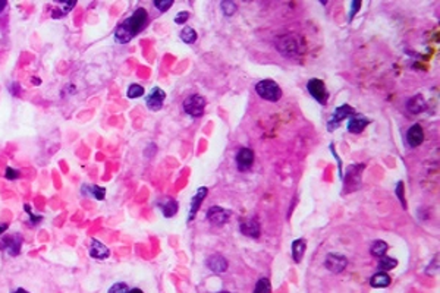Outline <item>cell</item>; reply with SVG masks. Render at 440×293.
<instances>
[{
  "mask_svg": "<svg viewBox=\"0 0 440 293\" xmlns=\"http://www.w3.org/2000/svg\"><path fill=\"white\" fill-rule=\"evenodd\" d=\"M147 19H148V15H147V10L145 9H137L134 12V15L128 19H125L117 28H116V32H115V38L119 41V43H128L129 40H132L147 23Z\"/></svg>",
  "mask_w": 440,
  "mask_h": 293,
  "instance_id": "cell-1",
  "label": "cell"
},
{
  "mask_svg": "<svg viewBox=\"0 0 440 293\" xmlns=\"http://www.w3.org/2000/svg\"><path fill=\"white\" fill-rule=\"evenodd\" d=\"M255 92L258 94V97H261L263 100L267 101H279L282 98V88L278 85V82L272 81V79H263L255 85Z\"/></svg>",
  "mask_w": 440,
  "mask_h": 293,
  "instance_id": "cell-2",
  "label": "cell"
},
{
  "mask_svg": "<svg viewBox=\"0 0 440 293\" xmlns=\"http://www.w3.org/2000/svg\"><path fill=\"white\" fill-rule=\"evenodd\" d=\"M207 101L203 95L200 94H192L184 101V112L189 114L191 117H200L204 114Z\"/></svg>",
  "mask_w": 440,
  "mask_h": 293,
  "instance_id": "cell-3",
  "label": "cell"
},
{
  "mask_svg": "<svg viewBox=\"0 0 440 293\" xmlns=\"http://www.w3.org/2000/svg\"><path fill=\"white\" fill-rule=\"evenodd\" d=\"M276 47L285 56H295L300 50V43L295 35L286 34V35H280L276 40Z\"/></svg>",
  "mask_w": 440,
  "mask_h": 293,
  "instance_id": "cell-4",
  "label": "cell"
},
{
  "mask_svg": "<svg viewBox=\"0 0 440 293\" xmlns=\"http://www.w3.org/2000/svg\"><path fill=\"white\" fill-rule=\"evenodd\" d=\"M307 90L308 92L311 94V97L314 100H317L320 104H326L327 103V98H329V92L326 90V85L322 79H317V78H313L308 81L307 84Z\"/></svg>",
  "mask_w": 440,
  "mask_h": 293,
  "instance_id": "cell-5",
  "label": "cell"
},
{
  "mask_svg": "<svg viewBox=\"0 0 440 293\" xmlns=\"http://www.w3.org/2000/svg\"><path fill=\"white\" fill-rule=\"evenodd\" d=\"M347 266H348V260L344 255H338V254H327L324 261V267L335 274L342 273L347 269Z\"/></svg>",
  "mask_w": 440,
  "mask_h": 293,
  "instance_id": "cell-6",
  "label": "cell"
},
{
  "mask_svg": "<svg viewBox=\"0 0 440 293\" xmlns=\"http://www.w3.org/2000/svg\"><path fill=\"white\" fill-rule=\"evenodd\" d=\"M254 158H255V156H254V151L251 148H247V147L241 148L238 151V154H236L238 170H241V172L250 170L253 167V164H254Z\"/></svg>",
  "mask_w": 440,
  "mask_h": 293,
  "instance_id": "cell-7",
  "label": "cell"
},
{
  "mask_svg": "<svg viewBox=\"0 0 440 293\" xmlns=\"http://www.w3.org/2000/svg\"><path fill=\"white\" fill-rule=\"evenodd\" d=\"M206 217H207V220H208L210 223H213V225H216V226H223V225L228 223V220H229V217H231V213H229L228 210L222 208V207L214 205V207H210V208H208Z\"/></svg>",
  "mask_w": 440,
  "mask_h": 293,
  "instance_id": "cell-8",
  "label": "cell"
},
{
  "mask_svg": "<svg viewBox=\"0 0 440 293\" xmlns=\"http://www.w3.org/2000/svg\"><path fill=\"white\" fill-rule=\"evenodd\" d=\"M354 113H355V110H354L351 106H348V104H344V106L338 107V109L333 112V116H332V119H330V122H329V125H327L329 129H330V131H335V128H336L344 119L352 117Z\"/></svg>",
  "mask_w": 440,
  "mask_h": 293,
  "instance_id": "cell-9",
  "label": "cell"
},
{
  "mask_svg": "<svg viewBox=\"0 0 440 293\" xmlns=\"http://www.w3.org/2000/svg\"><path fill=\"white\" fill-rule=\"evenodd\" d=\"M239 230L242 235L245 236H250V238H260L261 235V227H260V222L253 217V219H248V220H244L241 225H239Z\"/></svg>",
  "mask_w": 440,
  "mask_h": 293,
  "instance_id": "cell-10",
  "label": "cell"
},
{
  "mask_svg": "<svg viewBox=\"0 0 440 293\" xmlns=\"http://www.w3.org/2000/svg\"><path fill=\"white\" fill-rule=\"evenodd\" d=\"M164 98H166V94H164V91H163L162 88L156 87V88H153V90H151L150 95H148V97H147V100H145V103H147V107H148L150 110H153V112H157V110H160V109H162Z\"/></svg>",
  "mask_w": 440,
  "mask_h": 293,
  "instance_id": "cell-11",
  "label": "cell"
},
{
  "mask_svg": "<svg viewBox=\"0 0 440 293\" xmlns=\"http://www.w3.org/2000/svg\"><path fill=\"white\" fill-rule=\"evenodd\" d=\"M407 141L410 147H420L424 141V131L421 128V125L416 123L413 125L408 132H407Z\"/></svg>",
  "mask_w": 440,
  "mask_h": 293,
  "instance_id": "cell-12",
  "label": "cell"
},
{
  "mask_svg": "<svg viewBox=\"0 0 440 293\" xmlns=\"http://www.w3.org/2000/svg\"><path fill=\"white\" fill-rule=\"evenodd\" d=\"M207 194H208V189H207L206 186H203V188H200V189L197 191V194H195L194 198L191 200V210H189L188 222H192V220L195 219V216H197V213H198V210H200V207H201L204 198L207 197Z\"/></svg>",
  "mask_w": 440,
  "mask_h": 293,
  "instance_id": "cell-13",
  "label": "cell"
},
{
  "mask_svg": "<svg viewBox=\"0 0 440 293\" xmlns=\"http://www.w3.org/2000/svg\"><path fill=\"white\" fill-rule=\"evenodd\" d=\"M206 266L213 273H225L228 270V267H229L226 258L222 257V255H211V257H208L207 261H206Z\"/></svg>",
  "mask_w": 440,
  "mask_h": 293,
  "instance_id": "cell-14",
  "label": "cell"
},
{
  "mask_svg": "<svg viewBox=\"0 0 440 293\" xmlns=\"http://www.w3.org/2000/svg\"><path fill=\"white\" fill-rule=\"evenodd\" d=\"M370 125V120L364 116H355L351 117L348 122V131L351 134H361L367 126Z\"/></svg>",
  "mask_w": 440,
  "mask_h": 293,
  "instance_id": "cell-15",
  "label": "cell"
},
{
  "mask_svg": "<svg viewBox=\"0 0 440 293\" xmlns=\"http://www.w3.org/2000/svg\"><path fill=\"white\" fill-rule=\"evenodd\" d=\"M407 107H408V110H410L411 113L418 114V113H421V112L426 109V100L423 98L421 94H417V95H414L411 100H408Z\"/></svg>",
  "mask_w": 440,
  "mask_h": 293,
  "instance_id": "cell-16",
  "label": "cell"
},
{
  "mask_svg": "<svg viewBox=\"0 0 440 293\" xmlns=\"http://www.w3.org/2000/svg\"><path fill=\"white\" fill-rule=\"evenodd\" d=\"M307 249V242L304 239H295L292 242V258L295 263H301Z\"/></svg>",
  "mask_w": 440,
  "mask_h": 293,
  "instance_id": "cell-17",
  "label": "cell"
},
{
  "mask_svg": "<svg viewBox=\"0 0 440 293\" xmlns=\"http://www.w3.org/2000/svg\"><path fill=\"white\" fill-rule=\"evenodd\" d=\"M90 254L93 258H97V260H104L109 257V249L98 241H93L91 244V249H90Z\"/></svg>",
  "mask_w": 440,
  "mask_h": 293,
  "instance_id": "cell-18",
  "label": "cell"
},
{
  "mask_svg": "<svg viewBox=\"0 0 440 293\" xmlns=\"http://www.w3.org/2000/svg\"><path fill=\"white\" fill-rule=\"evenodd\" d=\"M370 285L371 288H376V289H382V288H388L391 285V276L388 273H377L374 274L371 279H370Z\"/></svg>",
  "mask_w": 440,
  "mask_h": 293,
  "instance_id": "cell-19",
  "label": "cell"
},
{
  "mask_svg": "<svg viewBox=\"0 0 440 293\" xmlns=\"http://www.w3.org/2000/svg\"><path fill=\"white\" fill-rule=\"evenodd\" d=\"M178 208H179L178 203H176L175 200H172V198H167V200H166V201L162 204V211H163V216H164V217H167V219L173 217V216L178 213Z\"/></svg>",
  "mask_w": 440,
  "mask_h": 293,
  "instance_id": "cell-20",
  "label": "cell"
},
{
  "mask_svg": "<svg viewBox=\"0 0 440 293\" xmlns=\"http://www.w3.org/2000/svg\"><path fill=\"white\" fill-rule=\"evenodd\" d=\"M396 266H398V261H396L395 258L383 255V257H380V261H379V264H377V269H379L382 273H388L389 270H394Z\"/></svg>",
  "mask_w": 440,
  "mask_h": 293,
  "instance_id": "cell-21",
  "label": "cell"
},
{
  "mask_svg": "<svg viewBox=\"0 0 440 293\" xmlns=\"http://www.w3.org/2000/svg\"><path fill=\"white\" fill-rule=\"evenodd\" d=\"M388 248H389V245L385 241H376V242H373V245L370 248V252H371L373 257L380 258V257H383L386 254Z\"/></svg>",
  "mask_w": 440,
  "mask_h": 293,
  "instance_id": "cell-22",
  "label": "cell"
},
{
  "mask_svg": "<svg viewBox=\"0 0 440 293\" xmlns=\"http://www.w3.org/2000/svg\"><path fill=\"white\" fill-rule=\"evenodd\" d=\"M179 35H181V40L186 44H194L197 41V31L191 26H185Z\"/></svg>",
  "mask_w": 440,
  "mask_h": 293,
  "instance_id": "cell-23",
  "label": "cell"
},
{
  "mask_svg": "<svg viewBox=\"0 0 440 293\" xmlns=\"http://www.w3.org/2000/svg\"><path fill=\"white\" fill-rule=\"evenodd\" d=\"M254 293H272V285H270V280L263 277L257 282L255 285V289H254Z\"/></svg>",
  "mask_w": 440,
  "mask_h": 293,
  "instance_id": "cell-24",
  "label": "cell"
},
{
  "mask_svg": "<svg viewBox=\"0 0 440 293\" xmlns=\"http://www.w3.org/2000/svg\"><path fill=\"white\" fill-rule=\"evenodd\" d=\"M220 7H222L223 15H226V16H232V15H235L236 10H238V6H236L233 1H231V0L222 1V3H220Z\"/></svg>",
  "mask_w": 440,
  "mask_h": 293,
  "instance_id": "cell-25",
  "label": "cell"
},
{
  "mask_svg": "<svg viewBox=\"0 0 440 293\" xmlns=\"http://www.w3.org/2000/svg\"><path fill=\"white\" fill-rule=\"evenodd\" d=\"M144 94V88L141 85H137V84H132L129 88H128V97L129 98H138Z\"/></svg>",
  "mask_w": 440,
  "mask_h": 293,
  "instance_id": "cell-26",
  "label": "cell"
},
{
  "mask_svg": "<svg viewBox=\"0 0 440 293\" xmlns=\"http://www.w3.org/2000/svg\"><path fill=\"white\" fill-rule=\"evenodd\" d=\"M129 292V288L125 285V283H116V285H113L110 289H109V292L107 293H128Z\"/></svg>",
  "mask_w": 440,
  "mask_h": 293,
  "instance_id": "cell-27",
  "label": "cell"
},
{
  "mask_svg": "<svg viewBox=\"0 0 440 293\" xmlns=\"http://www.w3.org/2000/svg\"><path fill=\"white\" fill-rule=\"evenodd\" d=\"M396 195L399 198V201L402 203V207L407 208V204H405V197H404V182H398L396 185Z\"/></svg>",
  "mask_w": 440,
  "mask_h": 293,
  "instance_id": "cell-28",
  "label": "cell"
},
{
  "mask_svg": "<svg viewBox=\"0 0 440 293\" xmlns=\"http://www.w3.org/2000/svg\"><path fill=\"white\" fill-rule=\"evenodd\" d=\"M173 4V1L172 0H166V1H154V6L160 10V12H166L170 6Z\"/></svg>",
  "mask_w": 440,
  "mask_h": 293,
  "instance_id": "cell-29",
  "label": "cell"
},
{
  "mask_svg": "<svg viewBox=\"0 0 440 293\" xmlns=\"http://www.w3.org/2000/svg\"><path fill=\"white\" fill-rule=\"evenodd\" d=\"M188 19H189V12H186V10H182V12H179V13L176 15V18H175V22H176V23H185Z\"/></svg>",
  "mask_w": 440,
  "mask_h": 293,
  "instance_id": "cell-30",
  "label": "cell"
},
{
  "mask_svg": "<svg viewBox=\"0 0 440 293\" xmlns=\"http://www.w3.org/2000/svg\"><path fill=\"white\" fill-rule=\"evenodd\" d=\"M91 192H93V195L97 197V200H103V197H104V188L93 186V188H91Z\"/></svg>",
  "mask_w": 440,
  "mask_h": 293,
  "instance_id": "cell-31",
  "label": "cell"
},
{
  "mask_svg": "<svg viewBox=\"0 0 440 293\" xmlns=\"http://www.w3.org/2000/svg\"><path fill=\"white\" fill-rule=\"evenodd\" d=\"M361 7V1H352V6H351V12H349V21L357 15L358 9Z\"/></svg>",
  "mask_w": 440,
  "mask_h": 293,
  "instance_id": "cell-32",
  "label": "cell"
},
{
  "mask_svg": "<svg viewBox=\"0 0 440 293\" xmlns=\"http://www.w3.org/2000/svg\"><path fill=\"white\" fill-rule=\"evenodd\" d=\"M6 178H7V179H16V178H18V172H15V170H12V169H7V170H6Z\"/></svg>",
  "mask_w": 440,
  "mask_h": 293,
  "instance_id": "cell-33",
  "label": "cell"
},
{
  "mask_svg": "<svg viewBox=\"0 0 440 293\" xmlns=\"http://www.w3.org/2000/svg\"><path fill=\"white\" fill-rule=\"evenodd\" d=\"M128 293H144L141 289H132V291H129Z\"/></svg>",
  "mask_w": 440,
  "mask_h": 293,
  "instance_id": "cell-34",
  "label": "cell"
},
{
  "mask_svg": "<svg viewBox=\"0 0 440 293\" xmlns=\"http://www.w3.org/2000/svg\"><path fill=\"white\" fill-rule=\"evenodd\" d=\"M6 230V226H0V235Z\"/></svg>",
  "mask_w": 440,
  "mask_h": 293,
  "instance_id": "cell-35",
  "label": "cell"
},
{
  "mask_svg": "<svg viewBox=\"0 0 440 293\" xmlns=\"http://www.w3.org/2000/svg\"><path fill=\"white\" fill-rule=\"evenodd\" d=\"M13 293H28V292H26V291H23V289H18L16 292H13Z\"/></svg>",
  "mask_w": 440,
  "mask_h": 293,
  "instance_id": "cell-36",
  "label": "cell"
},
{
  "mask_svg": "<svg viewBox=\"0 0 440 293\" xmlns=\"http://www.w3.org/2000/svg\"><path fill=\"white\" fill-rule=\"evenodd\" d=\"M4 6V1H0V10H1V7Z\"/></svg>",
  "mask_w": 440,
  "mask_h": 293,
  "instance_id": "cell-37",
  "label": "cell"
},
{
  "mask_svg": "<svg viewBox=\"0 0 440 293\" xmlns=\"http://www.w3.org/2000/svg\"><path fill=\"white\" fill-rule=\"evenodd\" d=\"M220 293H229V292H220Z\"/></svg>",
  "mask_w": 440,
  "mask_h": 293,
  "instance_id": "cell-38",
  "label": "cell"
}]
</instances>
